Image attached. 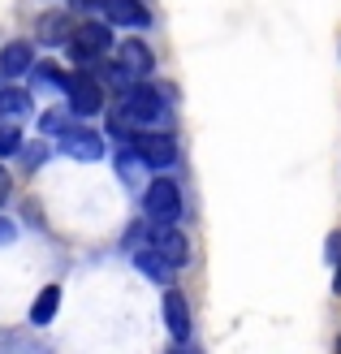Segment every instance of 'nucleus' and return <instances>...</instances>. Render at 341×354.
Listing matches in <instances>:
<instances>
[{"instance_id": "f257e3e1", "label": "nucleus", "mask_w": 341, "mask_h": 354, "mask_svg": "<svg viewBox=\"0 0 341 354\" xmlns=\"http://www.w3.org/2000/svg\"><path fill=\"white\" fill-rule=\"evenodd\" d=\"M142 212H147L151 225H173L182 216V190H177L173 177H156V182L142 190Z\"/></svg>"}, {"instance_id": "f03ea898", "label": "nucleus", "mask_w": 341, "mask_h": 354, "mask_svg": "<svg viewBox=\"0 0 341 354\" xmlns=\"http://www.w3.org/2000/svg\"><path fill=\"white\" fill-rule=\"evenodd\" d=\"M69 57H74L78 65H95L104 52L113 48V30L104 26V22H86V26H74L69 30Z\"/></svg>"}, {"instance_id": "7ed1b4c3", "label": "nucleus", "mask_w": 341, "mask_h": 354, "mask_svg": "<svg viewBox=\"0 0 341 354\" xmlns=\"http://www.w3.org/2000/svg\"><path fill=\"white\" fill-rule=\"evenodd\" d=\"M121 113L130 121H142V126H156V121H165V95L147 82H130L121 95Z\"/></svg>"}, {"instance_id": "20e7f679", "label": "nucleus", "mask_w": 341, "mask_h": 354, "mask_svg": "<svg viewBox=\"0 0 341 354\" xmlns=\"http://www.w3.org/2000/svg\"><path fill=\"white\" fill-rule=\"evenodd\" d=\"M61 86H65V95H69V109H74L78 117H91V113L104 109V86L95 82L91 69H74V74H65Z\"/></svg>"}, {"instance_id": "39448f33", "label": "nucleus", "mask_w": 341, "mask_h": 354, "mask_svg": "<svg viewBox=\"0 0 341 354\" xmlns=\"http://www.w3.org/2000/svg\"><path fill=\"white\" fill-rule=\"evenodd\" d=\"M130 151H134V156H138V160L147 165V169H169V165L177 160V143H173V134H165V130L134 134Z\"/></svg>"}, {"instance_id": "423d86ee", "label": "nucleus", "mask_w": 341, "mask_h": 354, "mask_svg": "<svg viewBox=\"0 0 341 354\" xmlns=\"http://www.w3.org/2000/svg\"><path fill=\"white\" fill-rule=\"evenodd\" d=\"M147 234H151L147 246L169 263V268H182V263L190 259V242H186V234L177 225H156V229H147Z\"/></svg>"}, {"instance_id": "0eeeda50", "label": "nucleus", "mask_w": 341, "mask_h": 354, "mask_svg": "<svg viewBox=\"0 0 341 354\" xmlns=\"http://www.w3.org/2000/svg\"><path fill=\"white\" fill-rule=\"evenodd\" d=\"M57 147L65 156H74V160H100V156H104V138L91 126H65L57 134Z\"/></svg>"}, {"instance_id": "6e6552de", "label": "nucleus", "mask_w": 341, "mask_h": 354, "mask_svg": "<svg viewBox=\"0 0 341 354\" xmlns=\"http://www.w3.org/2000/svg\"><path fill=\"white\" fill-rule=\"evenodd\" d=\"M165 324H169V333H173V342H190V303L177 290H169L165 294Z\"/></svg>"}, {"instance_id": "1a4fd4ad", "label": "nucleus", "mask_w": 341, "mask_h": 354, "mask_svg": "<svg viewBox=\"0 0 341 354\" xmlns=\"http://www.w3.org/2000/svg\"><path fill=\"white\" fill-rule=\"evenodd\" d=\"M30 65H35V48L26 39H9L5 48H0V74L5 78H22Z\"/></svg>"}, {"instance_id": "9d476101", "label": "nucleus", "mask_w": 341, "mask_h": 354, "mask_svg": "<svg viewBox=\"0 0 341 354\" xmlns=\"http://www.w3.org/2000/svg\"><path fill=\"white\" fill-rule=\"evenodd\" d=\"M100 13L117 26H147L151 22V13L142 9L138 0H100Z\"/></svg>"}, {"instance_id": "9b49d317", "label": "nucleus", "mask_w": 341, "mask_h": 354, "mask_svg": "<svg viewBox=\"0 0 341 354\" xmlns=\"http://www.w3.org/2000/svg\"><path fill=\"white\" fill-rule=\"evenodd\" d=\"M121 69H125L130 78H147L151 69H156L151 48L142 44V39H125V44H121Z\"/></svg>"}, {"instance_id": "f8f14e48", "label": "nucleus", "mask_w": 341, "mask_h": 354, "mask_svg": "<svg viewBox=\"0 0 341 354\" xmlns=\"http://www.w3.org/2000/svg\"><path fill=\"white\" fill-rule=\"evenodd\" d=\"M35 30H39V35H35L39 44L57 48V44H65V39H69V30H74V26H69V17H65V13H57V9H52V13H44L39 22H35Z\"/></svg>"}, {"instance_id": "ddd939ff", "label": "nucleus", "mask_w": 341, "mask_h": 354, "mask_svg": "<svg viewBox=\"0 0 341 354\" xmlns=\"http://www.w3.org/2000/svg\"><path fill=\"white\" fill-rule=\"evenodd\" d=\"M30 117V95L17 91V86H5L0 91V121H9V126H22Z\"/></svg>"}, {"instance_id": "4468645a", "label": "nucleus", "mask_w": 341, "mask_h": 354, "mask_svg": "<svg viewBox=\"0 0 341 354\" xmlns=\"http://www.w3.org/2000/svg\"><path fill=\"white\" fill-rule=\"evenodd\" d=\"M130 251H134V268H138L142 277H151V281H160V286H165V281L173 277V268H169V263H165V259H160V255L151 251L147 242H142V246H130Z\"/></svg>"}, {"instance_id": "2eb2a0df", "label": "nucleus", "mask_w": 341, "mask_h": 354, "mask_svg": "<svg viewBox=\"0 0 341 354\" xmlns=\"http://www.w3.org/2000/svg\"><path fill=\"white\" fill-rule=\"evenodd\" d=\"M57 307H61V286H44L39 298H35V307H30V320L35 324H48L52 315H57Z\"/></svg>"}, {"instance_id": "dca6fc26", "label": "nucleus", "mask_w": 341, "mask_h": 354, "mask_svg": "<svg viewBox=\"0 0 341 354\" xmlns=\"http://www.w3.org/2000/svg\"><path fill=\"white\" fill-rule=\"evenodd\" d=\"M117 173H121V182H130V186H134V182H138V173H142V160H138L134 151H121V156H117Z\"/></svg>"}, {"instance_id": "f3484780", "label": "nucleus", "mask_w": 341, "mask_h": 354, "mask_svg": "<svg viewBox=\"0 0 341 354\" xmlns=\"http://www.w3.org/2000/svg\"><path fill=\"white\" fill-rule=\"evenodd\" d=\"M13 151H22V134H17V126L0 121V156H13Z\"/></svg>"}, {"instance_id": "a211bd4d", "label": "nucleus", "mask_w": 341, "mask_h": 354, "mask_svg": "<svg viewBox=\"0 0 341 354\" xmlns=\"http://www.w3.org/2000/svg\"><path fill=\"white\" fill-rule=\"evenodd\" d=\"M329 259H333V290L341 294V234L329 238Z\"/></svg>"}, {"instance_id": "6ab92c4d", "label": "nucleus", "mask_w": 341, "mask_h": 354, "mask_svg": "<svg viewBox=\"0 0 341 354\" xmlns=\"http://www.w3.org/2000/svg\"><path fill=\"white\" fill-rule=\"evenodd\" d=\"M61 130H65V113L57 109V113H48V117H44V134H61Z\"/></svg>"}, {"instance_id": "aec40b11", "label": "nucleus", "mask_w": 341, "mask_h": 354, "mask_svg": "<svg viewBox=\"0 0 341 354\" xmlns=\"http://www.w3.org/2000/svg\"><path fill=\"white\" fill-rule=\"evenodd\" d=\"M44 156H48L44 143H30V147H26V169H39V165H44Z\"/></svg>"}, {"instance_id": "412c9836", "label": "nucleus", "mask_w": 341, "mask_h": 354, "mask_svg": "<svg viewBox=\"0 0 341 354\" xmlns=\"http://www.w3.org/2000/svg\"><path fill=\"white\" fill-rule=\"evenodd\" d=\"M13 238H17V225L13 221H0V246H9Z\"/></svg>"}, {"instance_id": "4be33fe9", "label": "nucleus", "mask_w": 341, "mask_h": 354, "mask_svg": "<svg viewBox=\"0 0 341 354\" xmlns=\"http://www.w3.org/2000/svg\"><path fill=\"white\" fill-rule=\"evenodd\" d=\"M74 9H100V0H69Z\"/></svg>"}, {"instance_id": "5701e85b", "label": "nucleus", "mask_w": 341, "mask_h": 354, "mask_svg": "<svg viewBox=\"0 0 341 354\" xmlns=\"http://www.w3.org/2000/svg\"><path fill=\"white\" fill-rule=\"evenodd\" d=\"M173 354H199V350H194L190 342H177V350H173Z\"/></svg>"}, {"instance_id": "b1692460", "label": "nucleus", "mask_w": 341, "mask_h": 354, "mask_svg": "<svg viewBox=\"0 0 341 354\" xmlns=\"http://www.w3.org/2000/svg\"><path fill=\"white\" fill-rule=\"evenodd\" d=\"M5 190H9V177H5V173H0V199H5Z\"/></svg>"}]
</instances>
